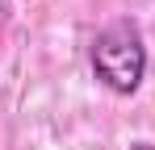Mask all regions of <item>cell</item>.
Listing matches in <instances>:
<instances>
[{
	"label": "cell",
	"mask_w": 155,
	"mask_h": 150,
	"mask_svg": "<svg viewBox=\"0 0 155 150\" xmlns=\"http://www.w3.org/2000/svg\"><path fill=\"white\" fill-rule=\"evenodd\" d=\"M92 75L117 96H130L143 83V75H147V46H143L134 25L117 21V25L97 33V42H92Z\"/></svg>",
	"instance_id": "6da1fadb"
},
{
	"label": "cell",
	"mask_w": 155,
	"mask_h": 150,
	"mask_svg": "<svg viewBox=\"0 0 155 150\" xmlns=\"http://www.w3.org/2000/svg\"><path fill=\"white\" fill-rule=\"evenodd\" d=\"M130 150H155V146H147V142H138V146H130Z\"/></svg>",
	"instance_id": "7a4b0ae2"
}]
</instances>
